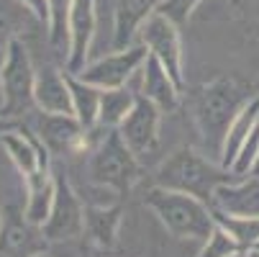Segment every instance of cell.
Listing matches in <instances>:
<instances>
[{"mask_svg": "<svg viewBox=\"0 0 259 257\" xmlns=\"http://www.w3.org/2000/svg\"><path fill=\"white\" fill-rule=\"evenodd\" d=\"M254 95V85L244 83L236 75H221L190 90L188 108L205 141L208 155L221 160V150H224V139L231 121Z\"/></svg>", "mask_w": 259, "mask_h": 257, "instance_id": "1", "label": "cell"}, {"mask_svg": "<svg viewBox=\"0 0 259 257\" xmlns=\"http://www.w3.org/2000/svg\"><path fill=\"white\" fill-rule=\"evenodd\" d=\"M144 206L157 216V222L175 239H182V242H200L203 244L210 237V232L215 229L213 206L190 196V193L152 186L144 196Z\"/></svg>", "mask_w": 259, "mask_h": 257, "instance_id": "2", "label": "cell"}, {"mask_svg": "<svg viewBox=\"0 0 259 257\" xmlns=\"http://www.w3.org/2000/svg\"><path fill=\"white\" fill-rule=\"evenodd\" d=\"M231 180H239V177L231 170L221 167V162H210L193 146H177L175 152H169L162 160V165L154 172V186L190 193L205 203L213 201V193L218 186Z\"/></svg>", "mask_w": 259, "mask_h": 257, "instance_id": "3", "label": "cell"}, {"mask_svg": "<svg viewBox=\"0 0 259 257\" xmlns=\"http://www.w3.org/2000/svg\"><path fill=\"white\" fill-rule=\"evenodd\" d=\"M90 180L113 196H126L141 180V160L131 152L118 129H108L90 150Z\"/></svg>", "mask_w": 259, "mask_h": 257, "instance_id": "4", "label": "cell"}, {"mask_svg": "<svg viewBox=\"0 0 259 257\" xmlns=\"http://www.w3.org/2000/svg\"><path fill=\"white\" fill-rule=\"evenodd\" d=\"M33 80L36 67L28 57V49L23 39H13L6 47V62H3V88H6V119L18 121L23 114H28L33 103Z\"/></svg>", "mask_w": 259, "mask_h": 257, "instance_id": "5", "label": "cell"}, {"mask_svg": "<svg viewBox=\"0 0 259 257\" xmlns=\"http://www.w3.org/2000/svg\"><path fill=\"white\" fill-rule=\"evenodd\" d=\"M54 180L57 191L41 232L49 242H69L85 232V206L62 172H54Z\"/></svg>", "mask_w": 259, "mask_h": 257, "instance_id": "6", "label": "cell"}, {"mask_svg": "<svg viewBox=\"0 0 259 257\" xmlns=\"http://www.w3.org/2000/svg\"><path fill=\"white\" fill-rule=\"evenodd\" d=\"M180 26L172 23L167 16L154 13L144 21L141 31H139V42L149 49V54H154L164 69L169 72V78L185 90V75H182V36H180Z\"/></svg>", "mask_w": 259, "mask_h": 257, "instance_id": "7", "label": "cell"}, {"mask_svg": "<svg viewBox=\"0 0 259 257\" xmlns=\"http://www.w3.org/2000/svg\"><path fill=\"white\" fill-rule=\"evenodd\" d=\"M146 57H149V49L141 42L131 44L126 49H113V54H105L95 62H88L80 72V78L100 90L121 88L134 78V72H139L144 67Z\"/></svg>", "mask_w": 259, "mask_h": 257, "instance_id": "8", "label": "cell"}, {"mask_svg": "<svg viewBox=\"0 0 259 257\" xmlns=\"http://www.w3.org/2000/svg\"><path fill=\"white\" fill-rule=\"evenodd\" d=\"M162 108L152 103L146 95L136 93V103L131 108V114L121 121L118 131L123 141L131 146V152L144 160L159 150V124H162Z\"/></svg>", "mask_w": 259, "mask_h": 257, "instance_id": "9", "label": "cell"}, {"mask_svg": "<svg viewBox=\"0 0 259 257\" xmlns=\"http://www.w3.org/2000/svg\"><path fill=\"white\" fill-rule=\"evenodd\" d=\"M36 134L47 144L52 155H80L85 150H93V134L88 131L75 114H44L36 121Z\"/></svg>", "mask_w": 259, "mask_h": 257, "instance_id": "10", "label": "cell"}, {"mask_svg": "<svg viewBox=\"0 0 259 257\" xmlns=\"http://www.w3.org/2000/svg\"><path fill=\"white\" fill-rule=\"evenodd\" d=\"M49 239L44 237L41 227L31 224L23 208L6 206L3 224H0V257H33L47 252Z\"/></svg>", "mask_w": 259, "mask_h": 257, "instance_id": "11", "label": "cell"}, {"mask_svg": "<svg viewBox=\"0 0 259 257\" xmlns=\"http://www.w3.org/2000/svg\"><path fill=\"white\" fill-rule=\"evenodd\" d=\"M95 28H98L95 0H75L69 13V47L64 59V69L72 72V75H80L82 67L88 64Z\"/></svg>", "mask_w": 259, "mask_h": 257, "instance_id": "12", "label": "cell"}, {"mask_svg": "<svg viewBox=\"0 0 259 257\" xmlns=\"http://www.w3.org/2000/svg\"><path fill=\"white\" fill-rule=\"evenodd\" d=\"M210 206L229 216H259V175H246L218 186Z\"/></svg>", "mask_w": 259, "mask_h": 257, "instance_id": "13", "label": "cell"}, {"mask_svg": "<svg viewBox=\"0 0 259 257\" xmlns=\"http://www.w3.org/2000/svg\"><path fill=\"white\" fill-rule=\"evenodd\" d=\"M33 103L44 114H72V93L67 83V69H57L52 64L36 69Z\"/></svg>", "mask_w": 259, "mask_h": 257, "instance_id": "14", "label": "cell"}, {"mask_svg": "<svg viewBox=\"0 0 259 257\" xmlns=\"http://www.w3.org/2000/svg\"><path fill=\"white\" fill-rule=\"evenodd\" d=\"M164 0H116L113 11V49H126L139 36L144 21L154 16Z\"/></svg>", "mask_w": 259, "mask_h": 257, "instance_id": "15", "label": "cell"}, {"mask_svg": "<svg viewBox=\"0 0 259 257\" xmlns=\"http://www.w3.org/2000/svg\"><path fill=\"white\" fill-rule=\"evenodd\" d=\"M123 203H90L85 206V234L98 249H113L118 244V234L123 227Z\"/></svg>", "mask_w": 259, "mask_h": 257, "instance_id": "16", "label": "cell"}, {"mask_svg": "<svg viewBox=\"0 0 259 257\" xmlns=\"http://www.w3.org/2000/svg\"><path fill=\"white\" fill-rule=\"evenodd\" d=\"M141 95H146L152 103H157L164 114H172L180 108L182 100V88L169 78V72L164 69V64L149 54L141 67Z\"/></svg>", "mask_w": 259, "mask_h": 257, "instance_id": "17", "label": "cell"}, {"mask_svg": "<svg viewBox=\"0 0 259 257\" xmlns=\"http://www.w3.org/2000/svg\"><path fill=\"white\" fill-rule=\"evenodd\" d=\"M23 191H26V203H23V213L31 224L44 227L52 201H54V191H57V180L52 170H44L39 175H33L28 180H23Z\"/></svg>", "mask_w": 259, "mask_h": 257, "instance_id": "18", "label": "cell"}, {"mask_svg": "<svg viewBox=\"0 0 259 257\" xmlns=\"http://www.w3.org/2000/svg\"><path fill=\"white\" fill-rule=\"evenodd\" d=\"M259 126V95H254L241 111L236 114V119L231 121L229 131H226V139H224V150H221V167L231 170L239 150L244 146V141L249 139V134Z\"/></svg>", "mask_w": 259, "mask_h": 257, "instance_id": "19", "label": "cell"}, {"mask_svg": "<svg viewBox=\"0 0 259 257\" xmlns=\"http://www.w3.org/2000/svg\"><path fill=\"white\" fill-rule=\"evenodd\" d=\"M67 83H69V93H72V114L77 116V121L88 131H95L98 129V116H100V95H103V90L85 83L80 75H72V72H67Z\"/></svg>", "mask_w": 259, "mask_h": 257, "instance_id": "20", "label": "cell"}, {"mask_svg": "<svg viewBox=\"0 0 259 257\" xmlns=\"http://www.w3.org/2000/svg\"><path fill=\"white\" fill-rule=\"evenodd\" d=\"M136 103V93L128 90L126 85L121 88H108L100 95V116H98V129H118L121 121L131 114V108Z\"/></svg>", "mask_w": 259, "mask_h": 257, "instance_id": "21", "label": "cell"}, {"mask_svg": "<svg viewBox=\"0 0 259 257\" xmlns=\"http://www.w3.org/2000/svg\"><path fill=\"white\" fill-rule=\"evenodd\" d=\"M31 23H39L26 6L18 0H0V49H6L13 39H21V31ZM41 26V23H39Z\"/></svg>", "mask_w": 259, "mask_h": 257, "instance_id": "22", "label": "cell"}, {"mask_svg": "<svg viewBox=\"0 0 259 257\" xmlns=\"http://www.w3.org/2000/svg\"><path fill=\"white\" fill-rule=\"evenodd\" d=\"M75 0H49V44L54 52L64 54L67 59V47H69V13Z\"/></svg>", "mask_w": 259, "mask_h": 257, "instance_id": "23", "label": "cell"}, {"mask_svg": "<svg viewBox=\"0 0 259 257\" xmlns=\"http://www.w3.org/2000/svg\"><path fill=\"white\" fill-rule=\"evenodd\" d=\"M213 216H215V224H221L239 242L241 252L259 244V216H229L215 208H213Z\"/></svg>", "mask_w": 259, "mask_h": 257, "instance_id": "24", "label": "cell"}, {"mask_svg": "<svg viewBox=\"0 0 259 257\" xmlns=\"http://www.w3.org/2000/svg\"><path fill=\"white\" fill-rule=\"evenodd\" d=\"M241 252V247H239V242L221 227V224H215V229L210 232V237L200 244V252L195 254V257H234V254H239Z\"/></svg>", "mask_w": 259, "mask_h": 257, "instance_id": "25", "label": "cell"}, {"mask_svg": "<svg viewBox=\"0 0 259 257\" xmlns=\"http://www.w3.org/2000/svg\"><path fill=\"white\" fill-rule=\"evenodd\" d=\"M198 3H203V0H164L157 13L167 16L172 23H177L180 28H185V26L190 23L193 11L198 8Z\"/></svg>", "mask_w": 259, "mask_h": 257, "instance_id": "26", "label": "cell"}, {"mask_svg": "<svg viewBox=\"0 0 259 257\" xmlns=\"http://www.w3.org/2000/svg\"><path fill=\"white\" fill-rule=\"evenodd\" d=\"M18 3L26 6L41 26H49V0H18Z\"/></svg>", "mask_w": 259, "mask_h": 257, "instance_id": "27", "label": "cell"}, {"mask_svg": "<svg viewBox=\"0 0 259 257\" xmlns=\"http://www.w3.org/2000/svg\"><path fill=\"white\" fill-rule=\"evenodd\" d=\"M3 62H6V49H0V119H6V88H3Z\"/></svg>", "mask_w": 259, "mask_h": 257, "instance_id": "28", "label": "cell"}, {"mask_svg": "<svg viewBox=\"0 0 259 257\" xmlns=\"http://www.w3.org/2000/svg\"><path fill=\"white\" fill-rule=\"evenodd\" d=\"M13 126H18V121H13V119H0V134L8 131V129H13Z\"/></svg>", "mask_w": 259, "mask_h": 257, "instance_id": "29", "label": "cell"}, {"mask_svg": "<svg viewBox=\"0 0 259 257\" xmlns=\"http://www.w3.org/2000/svg\"><path fill=\"white\" fill-rule=\"evenodd\" d=\"M241 257H259V247H249V249H244Z\"/></svg>", "mask_w": 259, "mask_h": 257, "instance_id": "30", "label": "cell"}, {"mask_svg": "<svg viewBox=\"0 0 259 257\" xmlns=\"http://www.w3.org/2000/svg\"><path fill=\"white\" fill-rule=\"evenodd\" d=\"M33 257H54V254H49V252H39V254H33Z\"/></svg>", "mask_w": 259, "mask_h": 257, "instance_id": "31", "label": "cell"}, {"mask_svg": "<svg viewBox=\"0 0 259 257\" xmlns=\"http://www.w3.org/2000/svg\"><path fill=\"white\" fill-rule=\"evenodd\" d=\"M251 175H259V160H256V165H254V172Z\"/></svg>", "mask_w": 259, "mask_h": 257, "instance_id": "32", "label": "cell"}, {"mask_svg": "<svg viewBox=\"0 0 259 257\" xmlns=\"http://www.w3.org/2000/svg\"><path fill=\"white\" fill-rule=\"evenodd\" d=\"M254 93H256V95H259V80H256V83H254Z\"/></svg>", "mask_w": 259, "mask_h": 257, "instance_id": "33", "label": "cell"}, {"mask_svg": "<svg viewBox=\"0 0 259 257\" xmlns=\"http://www.w3.org/2000/svg\"><path fill=\"white\" fill-rule=\"evenodd\" d=\"M0 224H3V208H0Z\"/></svg>", "mask_w": 259, "mask_h": 257, "instance_id": "34", "label": "cell"}, {"mask_svg": "<svg viewBox=\"0 0 259 257\" xmlns=\"http://www.w3.org/2000/svg\"><path fill=\"white\" fill-rule=\"evenodd\" d=\"M234 257H241V252H239V254H234Z\"/></svg>", "mask_w": 259, "mask_h": 257, "instance_id": "35", "label": "cell"}]
</instances>
